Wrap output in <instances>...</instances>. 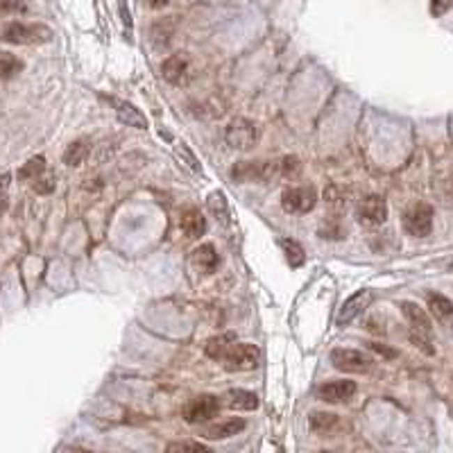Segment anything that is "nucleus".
Wrapping results in <instances>:
<instances>
[{
	"mask_svg": "<svg viewBox=\"0 0 453 453\" xmlns=\"http://www.w3.org/2000/svg\"><path fill=\"white\" fill-rule=\"evenodd\" d=\"M168 453H179V451H199V453H206L208 447L202 442H195V440H181V442H170L168 447H166Z\"/></svg>",
	"mask_w": 453,
	"mask_h": 453,
	"instance_id": "27",
	"label": "nucleus"
},
{
	"mask_svg": "<svg viewBox=\"0 0 453 453\" xmlns=\"http://www.w3.org/2000/svg\"><path fill=\"white\" fill-rule=\"evenodd\" d=\"M369 347L374 349V351H378V353H383V356H387V358H394V356H397V351H394V349H385L383 344H378V342L369 344Z\"/></svg>",
	"mask_w": 453,
	"mask_h": 453,
	"instance_id": "30",
	"label": "nucleus"
},
{
	"mask_svg": "<svg viewBox=\"0 0 453 453\" xmlns=\"http://www.w3.org/2000/svg\"><path fill=\"white\" fill-rule=\"evenodd\" d=\"M109 102L114 105V112L123 125L136 127V130H148V118H145L143 112H139L132 102H127V100H118V98H109Z\"/></svg>",
	"mask_w": 453,
	"mask_h": 453,
	"instance_id": "13",
	"label": "nucleus"
},
{
	"mask_svg": "<svg viewBox=\"0 0 453 453\" xmlns=\"http://www.w3.org/2000/svg\"><path fill=\"white\" fill-rule=\"evenodd\" d=\"M161 75L168 84H184V79L188 75V61L181 52L170 54V57L161 63Z\"/></svg>",
	"mask_w": 453,
	"mask_h": 453,
	"instance_id": "16",
	"label": "nucleus"
},
{
	"mask_svg": "<svg viewBox=\"0 0 453 453\" xmlns=\"http://www.w3.org/2000/svg\"><path fill=\"white\" fill-rule=\"evenodd\" d=\"M220 406L229 408V410H256L259 408V397L249 392V390H227L220 399Z\"/></svg>",
	"mask_w": 453,
	"mask_h": 453,
	"instance_id": "14",
	"label": "nucleus"
},
{
	"mask_svg": "<svg viewBox=\"0 0 453 453\" xmlns=\"http://www.w3.org/2000/svg\"><path fill=\"white\" fill-rule=\"evenodd\" d=\"M302 170V163H299L297 157H284L279 161V175L286 177V179H295Z\"/></svg>",
	"mask_w": 453,
	"mask_h": 453,
	"instance_id": "26",
	"label": "nucleus"
},
{
	"mask_svg": "<svg viewBox=\"0 0 453 453\" xmlns=\"http://www.w3.org/2000/svg\"><path fill=\"white\" fill-rule=\"evenodd\" d=\"M89 150H91L89 141H84V139L72 141V143L68 145V148H66V152H63L61 161L66 163L68 168H77V166H82V163L86 161V157H89Z\"/></svg>",
	"mask_w": 453,
	"mask_h": 453,
	"instance_id": "20",
	"label": "nucleus"
},
{
	"mask_svg": "<svg viewBox=\"0 0 453 453\" xmlns=\"http://www.w3.org/2000/svg\"><path fill=\"white\" fill-rule=\"evenodd\" d=\"M369 302H371V293L369 290H358V293H353L347 302L342 304V308H340V313H338V326H347L349 322H353L356 317L365 311V308L369 306Z\"/></svg>",
	"mask_w": 453,
	"mask_h": 453,
	"instance_id": "12",
	"label": "nucleus"
},
{
	"mask_svg": "<svg viewBox=\"0 0 453 453\" xmlns=\"http://www.w3.org/2000/svg\"><path fill=\"white\" fill-rule=\"evenodd\" d=\"M279 175V163L275 161H238L231 170V177L245 184V181H252V184H268Z\"/></svg>",
	"mask_w": 453,
	"mask_h": 453,
	"instance_id": "4",
	"label": "nucleus"
},
{
	"mask_svg": "<svg viewBox=\"0 0 453 453\" xmlns=\"http://www.w3.org/2000/svg\"><path fill=\"white\" fill-rule=\"evenodd\" d=\"M220 397H213V394H199L195 399L181 408V417H184L186 424H204V422H211L213 417H217L220 413Z\"/></svg>",
	"mask_w": 453,
	"mask_h": 453,
	"instance_id": "7",
	"label": "nucleus"
},
{
	"mask_svg": "<svg viewBox=\"0 0 453 453\" xmlns=\"http://www.w3.org/2000/svg\"><path fill=\"white\" fill-rule=\"evenodd\" d=\"M9 179H12V177H9V175H3V177H0V190H5V188H7Z\"/></svg>",
	"mask_w": 453,
	"mask_h": 453,
	"instance_id": "32",
	"label": "nucleus"
},
{
	"mask_svg": "<svg viewBox=\"0 0 453 453\" xmlns=\"http://www.w3.org/2000/svg\"><path fill=\"white\" fill-rule=\"evenodd\" d=\"M23 70V61L12 52L0 50V79H12Z\"/></svg>",
	"mask_w": 453,
	"mask_h": 453,
	"instance_id": "21",
	"label": "nucleus"
},
{
	"mask_svg": "<svg viewBox=\"0 0 453 453\" xmlns=\"http://www.w3.org/2000/svg\"><path fill=\"white\" fill-rule=\"evenodd\" d=\"M193 266L202 272V275H213L220 266V256H217V252L213 245H199V247L193 252Z\"/></svg>",
	"mask_w": 453,
	"mask_h": 453,
	"instance_id": "17",
	"label": "nucleus"
},
{
	"mask_svg": "<svg viewBox=\"0 0 453 453\" xmlns=\"http://www.w3.org/2000/svg\"><path fill=\"white\" fill-rule=\"evenodd\" d=\"M43 170H45V157H43V154H36V157H32L27 163H23V168L18 170V177H21V179H34V177H39Z\"/></svg>",
	"mask_w": 453,
	"mask_h": 453,
	"instance_id": "24",
	"label": "nucleus"
},
{
	"mask_svg": "<svg viewBox=\"0 0 453 453\" xmlns=\"http://www.w3.org/2000/svg\"><path fill=\"white\" fill-rule=\"evenodd\" d=\"M315 204H317V193L311 186L286 188L284 197H281V206H284L288 213H308V211H313Z\"/></svg>",
	"mask_w": 453,
	"mask_h": 453,
	"instance_id": "9",
	"label": "nucleus"
},
{
	"mask_svg": "<svg viewBox=\"0 0 453 453\" xmlns=\"http://www.w3.org/2000/svg\"><path fill=\"white\" fill-rule=\"evenodd\" d=\"M401 313L410 326V340L417 349H422L426 356H433V324L429 320V313L415 302H401Z\"/></svg>",
	"mask_w": 453,
	"mask_h": 453,
	"instance_id": "2",
	"label": "nucleus"
},
{
	"mask_svg": "<svg viewBox=\"0 0 453 453\" xmlns=\"http://www.w3.org/2000/svg\"><path fill=\"white\" fill-rule=\"evenodd\" d=\"M3 39L16 45H41L52 39V30L41 23H9L3 30Z\"/></svg>",
	"mask_w": 453,
	"mask_h": 453,
	"instance_id": "3",
	"label": "nucleus"
},
{
	"mask_svg": "<svg viewBox=\"0 0 453 453\" xmlns=\"http://www.w3.org/2000/svg\"><path fill=\"white\" fill-rule=\"evenodd\" d=\"M181 231H184L188 238H202L204 231H206V220H204V215L197 211V208H184L181 211Z\"/></svg>",
	"mask_w": 453,
	"mask_h": 453,
	"instance_id": "18",
	"label": "nucleus"
},
{
	"mask_svg": "<svg viewBox=\"0 0 453 453\" xmlns=\"http://www.w3.org/2000/svg\"><path fill=\"white\" fill-rule=\"evenodd\" d=\"M27 14L25 0H0V16H16Z\"/></svg>",
	"mask_w": 453,
	"mask_h": 453,
	"instance_id": "28",
	"label": "nucleus"
},
{
	"mask_svg": "<svg viewBox=\"0 0 453 453\" xmlns=\"http://www.w3.org/2000/svg\"><path fill=\"white\" fill-rule=\"evenodd\" d=\"M54 181H57V177H54V172H48L45 175V170L41 172L39 177H34L32 181V188H34V193H39V195H48L54 190Z\"/></svg>",
	"mask_w": 453,
	"mask_h": 453,
	"instance_id": "25",
	"label": "nucleus"
},
{
	"mask_svg": "<svg viewBox=\"0 0 453 453\" xmlns=\"http://www.w3.org/2000/svg\"><path fill=\"white\" fill-rule=\"evenodd\" d=\"M356 394V381L342 378V381H329L317 387V399L324 404H344Z\"/></svg>",
	"mask_w": 453,
	"mask_h": 453,
	"instance_id": "11",
	"label": "nucleus"
},
{
	"mask_svg": "<svg viewBox=\"0 0 453 453\" xmlns=\"http://www.w3.org/2000/svg\"><path fill=\"white\" fill-rule=\"evenodd\" d=\"M308 424H311V429L315 433H329L331 429H335V424H338V415L333 413H311L308 417Z\"/></svg>",
	"mask_w": 453,
	"mask_h": 453,
	"instance_id": "22",
	"label": "nucleus"
},
{
	"mask_svg": "<svg viewBox=\"0 0 453 453\" xmlns=\"http://www.w3.org/2000/svg\"><path fill=\"white\" fill-rule=\"evenodd\" d=\"M329 360L335 369L340 371H349V374H365V371L371 369L374 365V356H369V353L360 351V349H344V347H338V349H331L329 353Z\"/></svg>",
	"mask_w": 453,
	"mask_h": 453,
	"instance_id": "5",
	"label": "nucleus"
},
{
	"mask_svg": "<svg viewBox=\"0 0 453 453\" xmlns=\"http://www.w3.org/2000/svg\"><path fill=\"white\" fill-rule=\"evenodd\" d=\"M177 150H179V154H181V157H184V159L188 161V166L193 168L195 172H199V170H202V168H199L197 159H195V154H190V152H188V148H186L184 143H179V145H177Z\"/></svg>",
	"mask_w": 453,
	"mask_h": 453,
	"instance_id": "29",
	"label": "nucleus"
},
{
	"mask_svg": "<svg viewBox=\"0 0 453 453\" xmlns=\"http://www.w3.org/2000/svg\"><path fill=\"white\" fill-rule=\"evenodd\" d=\"M404 229H406V233L415 236V238H424V236H429L433 229V206L426 204V202H420V204L408 208V211L404 213Z\"/></svg>",
	"mask_w": 453,
	"mask_h": 453,
	"instance_id": "8",
	"label": "nucleus"
},
{
	"mask_svg": "<svg viewBox=\"0 0 453 453\" xmlns=\"http://www.w3.org/2000/svg\"><path fill=\"white\" fill-rule=\"evenodd\" d=\"M170 3V0H148V5L152 7V9H163Z\"/></svg>",
	"mask_w": 453,
	"mask_h": 453,
	"instance_id": "31",
	"label": "nucleus"
},
{
	"mask_svg": "<svg viewBox=\"0 0 453 453\" xmlns=\"http://www.w3.org/2000/svg\"><path fill=\"white\" fill-rule=\"evenodd\" d=\"M281 245H284V254H286V261H288V266H290V268H299V266H304V261H306V252H304L302 245H299L297 240H293V238H286Z\"/></svg>",
	"mask_w": 453,
	"mask_h": 453,
	"instance_id": "23",
	"label": "nucleus"
},
{
	"mask_svg": "<svg viewBox=\"0 0 453 453\" xmlns=\"http://www.w3.org/2000/svg\"><path fill=\"white\" fill-rule=\"evenodd\" d=\"M358 220L367 227H378L387 220V204L381 195H367L358 202Z\"/></svg>",
	"mask_w": 453,
	"mask_h": 453,
	"instance_id": "10",
	"label": "nucleus"
},
{
	"mask_svg": "<svg viewBox=\"0 0 453 453\" xmlns=\"http://www.w3.org/2000/svg\"><path fill=\"white\" fill-rule=\"evenodd\" d=\"M224 141L233 150H252L259 143V127L249 118H233L224 127Z\"/></svg>",
	"mask_w": 453,
	"mask_h": 453,
	"instance_id": "6",
	"label": "nucleus"
},
{
	"mask_svg": "<svg viewBox=\"0 0 453 453\" xmlns=\"http://www.w3.org/2000/svg\"><path fill=\"white\" fill-rule=\"evenodd\" d=\"M204 353L229 371H249L259 367L261 362V351L256 344L238 342L231 333L211 338L204 344Z\"/></svg>",
	"mask_w": 453,
	"mask_h": 453,
	"instance_id": "1",
	"label": "nucleus"
},
{
	"mask_svg": "<svg viewBox=\"0 0 453 453\" xmlns=\"http://www.w3.org/2000/svg\"><path fill=\"white\" fill-rule=\"evenodd\" d=\"M426 302H429L431 313L438 317L440 322H447L453 317V302L447 295H440V293H429L426 295Z\"/></svg>",
	"mask_w": 453,
	"mask_h": 453,
	"instance_id": "19",
	"label": "nucleus"
},
{
	"mask_svg": "<svg viewBox=\"0 0 453 453\" xmlns=\"http://www.w3.org/2000/svg\"><path fill=\"white\" fill-rule=\"evenodd\" d=\"M245 426H247V422H245V420H240V417H231V420L217 422V424L208 426V429H204L202 438H206V440H227V438H233V435L243 433Z\"/></svg>",
	"mask_w": 453,
	"mask_h": 453,
	"instance_id": "15",
	"label": "nucleus"
}]
</instances>
